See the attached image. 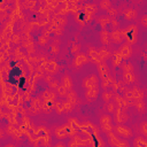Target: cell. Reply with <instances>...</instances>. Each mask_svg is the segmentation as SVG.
Wrapping results in <instances>:
<instances>
[{
  "label": "cell",
  "instance_id": "cell-1",
  "mask_svg": "<svg viewBox=\"0 0 147 147\" xmlns=\"http://www.w3.org/2000/svg\"><path fill=\"white\" fill-rule=\"evenodd\" d=\"M98 85H99V78L95 75L88 76V77L84 78L83 82H82V86L85 87V88H87V90L98 88Z\"/></svg>",
  "mask_w": 147,
  "mask_h": 147
},
{
  "label": "cell",
  "instance_id": "cell-2",
  "mask_svg": "<svg viewBox=\"0 0 147 147\" xmlns=\"http://www.w3.org/2000/svg\"><path fill=\"white\" fill-rule=\"evenodd\" d=\"M115 133H116V136L117 137H119V138H131L132 137V130L129 127V126H125V125H117L116 127H115Z\"/></svg>",
  "mask_w": 147,
  "mask_h": 147
},
{
  "label": "cell",
  "instance_id": "cell-3",
  "mask_svg": "<svg viewBox=\"0 0 147 147\" xmlns=\"http://www.w3.org/2000/svg\"><path fill=\"white\" fill-rule=\"evenodd\" d=\"M108 142L111 147H127V144L122 140L121 138H118L116 134L109 132L108 133Z\"/></svg>",
  "mask_w": 147,
  "mask_h": 147
},
{
  "label": "cell",
  "instance_id": "cell-4",
  "mask_svg": "<svg viewBox=\"0 0 147 147\" xmlns=\"http://www.w3.org/2000/svg\"><path fill=\"white\" fill-rule=\"evenodd\" d=\"M109 38H110V42H113L115 45H119V44H122L124 41V39L126 38V36H125V32L116 30V31H113L110 33V37Z\"/></svg>",
  "mask_w": 147,
  "mask_h": 147
},
{
  "label": "cell",
  "instance_id": "cell-5",
  "mask_svg": "<svg viewBox=\"0 0 147 147\" xmlns=\"http://www.w3.org/2000/svg\"><path fill=\"white\" fill-rule=\"evenodd\" d=\"M119 54H121V56H123L124 59L130 57V56L132 55V47H131V45H130V44L123 45V46L121 47V49H119Z\"/></svg>",
  "mask_w": 147,
  "mask_h": 147
},
{
  "label": "cell",
  "instance_id": "cell-6",
  "mask_svg": "<svg viewBox=\"0 0 147 147\" xmlns=\"http://www.w3.org/2000/svg\"><path fill=\"white\" fill-rule=\"evenodd\" d=\"M99 96V90L98 88H91V90H87V92L85 93V98L88 100V101H95Z\"/></svg>",
  "mask_w": 147,
  "mask_h": 147
},
{
  "label": "cell",
  "instance_id": "cell-7",
  "mask_svg": "<svg viewBox=\"0 0 147 147\" xmlns=\"http://www.w3.org/2000/svg\"><path fill=\"white\" fill-rule=\"evenodd\" d=\"M105 110L108 113V114H113V113H115L116 110H117V108H116V102L115 101H108V102H106V106H105Z\"/></svg>",
  "mask_w": 147,
  "mask_h": 147
},
{
  "label": "cell",
  "instance_id": "cell-8",
  "mask_svg": "<svg viewBox=\"0 0 147 147\" xmlns=\"http://www.w3.org/2000/svg\"><path fill=\"white\" fill-rule=\"evenodd\" d=\"M116 119H117V122L121 124V123H124L126 119H127V117H126V115H125V113H124V110L123 109H117V115H116Z\"/></svg>",
  "mask_w": 147,
  "mask_h": 147
},
{
  "label": "cell",
  "instance_id": "cell-9",
  "mask_svg": "<svg viewBox=\"0 0 147 147\" xmlns=\"http://www.w3.org/2000/svg\"><path fill=\"white\" fill-rule=\"evenodd\" d=\"M124 17H125V20H127V21H133V20H136V17H137V11H136L134 9H127V10L125 11V14H124Z\"/></svg>",
  "mask_w": 147,
  "mask_h": 147
},
{
  "label": "cell",
  "instance_id": "cell-10",
  "mask_svg": "<svg viewBox=\"0 0 147 147\" xmlns=\"http://www.w3.org/2000/svg\"><path fill=\"white\" fill-rule=\"evenodd\" d=\"M61 85H63L65 88H71V86H72V84H71V79L69 78V76L68 75H63L62 76V78H61Z\"/></svg>",
  "mask_w": 147,
  "mask_h": 147
},
{
  "label": "cell",
  "instance_id": "cell-11",
  "mask_svg": "<svg viewBox=\"0 0 147 147\" xmlns=\"http://www.w3.org/2000/svg\"><path fill=\"white\" fill-rule=\"evenodd\" d=\"M100 124H101V126L111 124V117H110V115H108V114L102 115V116L100 117Z\"/></svg>",
  "mask_w": 147,
  "mask_h": 147
},
{
  "label": "cell",
  "instance_id": "cell-12",
  "mask_svg": "<svg viewBox=\"0 0 147 147\" xmlns=\"http://www.w3.org/2000/svg\"><path fill=\"white\" fill-rule=\"evenodd\" d=\"M122 69L124 70V72H133V65L129 61H124L122 63Z\"/></svg>",
  "mask_w": 147,
  "mask_h": 147
},
{
  "label": "cell",
  "instance_id": "cell-13",
  "mask_svg": "<svg viewBox=\"0 0 147 147\" xmlns=\"http://www.w3.org/2000/svg\"><path fill=\"white\" fill-rule=\"evenodd\" d=\"M56 91H57V95H59L60 98H64V96H67V95H68V92H67V91H68V88H65L63 85H60V86L57 87V90H56Z\"/></svg>",
  "mask_w": 147,
  "mask_h": 147
},
{
  "label": "cell",
  "instance_id": "cell-14",
  "mask_svg": "<svg viewBox=\"0 0 147 147\" xmlns=\"http://www.w3.org/2000/svg\"><path fill=\"white\" fill-rule=\"evenodd\" d=\"M42 98L45 99V101H52L55 98V93L51 92V91H45L42 93Z\"/></svg>",
  "mask_w": 147,
  "mask_h": 147
},
{
  "label": "cell",
  "instance_id": "cell-15",
  "mask_svg": "<svg viewBox=\"0 0 147 147\" xmlns=\"http://www.w3.org/2000/svg\"><path fill=\"white\" fill-rule=\"evenodd\" d=\"M124 79H125V83H131L134 80V77H133V74L132 72H124Z\"/></svg>",
  "mask_w": 147,
  "mask_h": 147
},
{
  "label": "cell",
  "instance_id": "cell-16",
  "mask_svg": "<svg viewBox=\"0 0 147 147\" xmlns=\"http://www.w3.org/2000/svg\"><path fill=\"white\" fill-rule=\"evenodd\" d=\"M132 28H133V26H130L129 30H127V32L125 33L126 38H127V39H131V40H133V38H134V30H133Z\"/></svg>",
  "mask_w": 147,
  "mask_h": 147
},
{
  "label": "cell",
  "instance_id": "cell-17",
  "mask_svg": "<svg viewBox=\"0 0 147 147\" xmlns=\"http://www.w3.org/2000/svg\"><path fill=\"white\" fill-rule=\"evenodd\" d=\"M136 108H137L140 113H144V110H145V103H144L141 100H139L138 102H136Z\"/></svg>",
  "mask_w": 147,
  "mask_h": 147
},
{
  "label": "cell",
  "instance_id": "cell-18",
  "mask_svg": "<svg viewBox=\"0 0 147 147\" xmlns=\"http://www.w3.org/2000/svg\"><path fill=\"white\" fill-rule=\"evenodd\" d=\"M102 99H103V101H106V102H108V101H110V99H111V96H113V94L110 93V92H103L102 93Z\"/></svg>",
  "mask_w": 147,
  "mask_h": 147
},
{
  "label": "cell",
  "instance_id": "cell-19",
  "mask_svg": "<svg viewBox=\"0 0 147 147\" xmlns=\"http://www.w3.org/2000/svg\"><path fill=\"white\" fill-rule=\"evenodd\" d=\"M140 24L144 26V28H147V14L142 15L140 17Z\"/></svg>",
  "mask_w": 147,
  "mask_h": 147
},
{
  "label": "cell",
  "instance_id": "cell-20",
  "mask_svg": "<svg viewBox=\"0 0 147 147\" xmlns=\"http://www.w3.org/2000/svg\"><path fill=\"white\" fill-rule=\"evenodd\" d=\"M100 6H101V7H103V9L108 10V9L110 8V2H109V1H103V2H101V3H100Z\"/></svg>",
  "mask_w": 147,
  "mask_h": 147
},
{
  "label": "cell",
  "instance_id": "cell-21",
  "mask_svg": "<svg viewBox=\"0 0 147 147\" xmlns=\"http://www.w3.org/2000/svg\"><path fill=\"white\" fill-rule=\"evenodd\" d=\"M49 86H51L52 88H56V90H57V87L60 86V84H59V82L55 79V80H52V82L49 83Z\"/></svg>",
  "mask_w": 147,
  "mask_h": 147
},
{
  "label": "cell",
  "instance_id": "cell-22",
  "mask_svg": "<svg viewBox=\"0 0 147 147\" xmlns=\"http://www.w3.org/2000/svg\"><path fill=\"white\" fill-rule=\"evenodd\" d=\"M107 11H108L110 15H116V13H117V11H116V9H114V8H111V7H110Z\"/></svg>",
  "mask_w": 147,
  "mask_h": 147
},
{
  "label": "cell",
  "instance_id": "cell-23",
  "mask_svg": "<svg viewBox=\"0 0 147 147\" xmlns=\"http://www.w3.org/2000/svg\"><path fill=\"white\" fill-rule=\"evenodd\" d=\"M54 147H65V145H64L63 142H61V141H60V142H57V144H56Z\"/></svg>",
  "mask_w": 147,
  "mask_h": 147
},
{
  "label": "cell",
  "instance_id": "cell-24",
  "mask_svg": "<svg viewBox=\"0 0 147 147\" xmlns=\"http://www.w3.org/2000/svg\"><path fill=\"white\" fill-rule=\"evenodd\" d=\"M3 147H16L14 144H6V145H3Z\"/></svg>",
  "mask_w": 147,
  "mask_h": 147
},
{
  "label": "cell",
  "instance_id": "cell-25",
  "mask_svg": "<svg viewBox=\"0 0 147 147\" xmlns=\"http://www.w3.org/2000/svg\"><path fill=\"white\" fill-rule=\"evenodd\" d=\"M70 147H79V145H77L76 142H71L70 144Z\"/></svg>",
  "mask_w": 147,
  "mask_h": 147
}]
</instances>
